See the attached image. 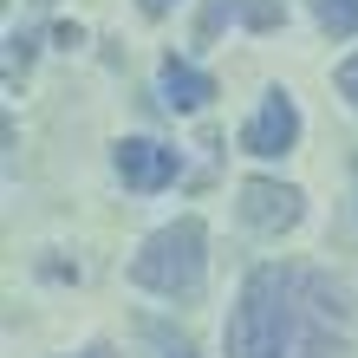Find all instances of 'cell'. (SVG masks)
Masks as SVG:
<instances>
[{
  "instance_id": "1",
  "label": "cell",
  "mask_w": 358,
  "mask_h": 358,
  "mask_svg": "<svg viewBox=\"0 0 358 358\" xmlns=\"http://www.w3.org/2000/svg\"><path fill=\"white\" fill-rule=\"evenodd\" d=\"M345 326V293L326 273L267 261L241 280V300L228 313V358H332Z\"/></svg>"
},
{
  "instance_id": "2",
  "label": "cell",
  "mask_w": 358,
  "mask_h": 358,
  "mask_svg": "<svg viewBox=\"0 0 358 358\" xmlns=\"http://www.w3.org/2000/svg\"><path fill=\"white\" fill-rule=\"evenodd\" d=\"M202 273H208V228L196 215L157 228V235L137 248V261H131V280L150 287V293H163V300H189V293H202Z\"/></svg>"
},
{
  "instance_id": "3",
  "label": "cell",
  "mask_w": 358,
  "mask_h": 358,
  "mask_svg": "<svg viewBox=\"0 0 358 358\" xmlns=\"http://www.w3.org/2000/svg\"><path fill=\"white\" fill-rule=\"evenodd\" d=\"M111 163H117L124 189H137V196H150V189H163V182L182 176V157L170 150V143H157V137H124L117 150H111Z\"/></svg>"
},
{
  "instance_id": "4",
  "label": "cell",
  "mask_w": 358,
  "mask_h": 358,
  "mask_svg": "<svg viewBox=\"0 0 358 358\" xmlns=\"http://www.w3.org/2000/svg\"><path fill=\"white\" fill-rule=\"evenodd\" d=\"M300 215H306L300 189L267 182V176H248V182H241V222H248V228H261V235H280V228H293Z\"/></svg>"
},
{
  "instance_id": "5",
  "label": "cell",
  "mask_w": 358,
  "mask_h": 358,
  "mask_svg": "<svg viewBox=\"0 0 358 358\" xmlns=\"http://www.w3.org/2000/svg\"><path fill=\"white\" fill-rule=\"evenodd\" d=\"M293 143H300V111H293L287 92H267V104L241 131V150L248 157H280V150H293Z\"/></svg>"
},
{
  "instance_id": "6",
  "label": "cell",
  "mask_w": 358,
  "mask_h": 358,
  "mask_svg": "<svg viewBox=\"0 0 358 358\" xmlns=\"http://www.w3.org/2000/svg\"><path fill=\"white\" fill-rule=\"evenodd\" d=\"M157 92H163V104H170V111H202V104L215 98V78L196 72V66H182V59H163Z\"/></svg>"
},
{
  "instance_id": "7",
  "label": "cell",
  "mask_w": 358,
  "mask_h": 358,
  "mask_svg": "<svg viewBox=\"0 0 358 358\" xmlns=\"http://www.w3.org/2000/svg\"><path fill=\"white\" fill-rule=\"evenodd\" d=\"M320 33L326 39H352L358 33V0H320Z\"/></svg>"
},
{
  "instance_id": "8",
  "label": "cell",
  "mask_w": 358,
  "mask_h": 358,
  "mask_svg": "<svg viewBox=\"0 0 358 358\" xmlns=\"http://www.w3.org/2000/svg\"><path fill=\"white\" fill-rule=\"evenodd\" d=\"M332 85H339V98H352V104H358V52L345 59L339 72H332Z\"/></svg>"
},
{
  "instance_id": "9",
  "label": "cell",
  "mask_w": 358,
  "mask_h": 358,
  "mask_svg": "<svg viewBox=\"0 0 358 358\" xmlns=\"http://www.w3.org/2000/svg\"><path fill=\"white\" fill-rule=\"evenodd\" d=\"M163 358H196V345H189V339H170V345H163Z\"/></svg>"
},
{
  "instance_id": "10",
  "label": "cell",
  "mask_w": 358,
  "mask_h": 358,
  "mask_svg": "<svg viewBox=\"0 0 358 358\" xmlns=\"http://www.w3.org/2000/svg\"><path fill=\"white\" fill-rule=\"evenodd\" d=\"M143 7H150V13H163V7H170V0H143Z\"/></svg>"
},
{
  "instance_id": "11",
  "label": "cell",
  "mask_w": 358,
  "mask_h": 358,
  "mask_svg": "<svg viewBox=\"0 0 358 358\" xmlns=\"http://www.w3.org/2000/svg\"><path fill=\"white\" fill-rule=\"evenodd\" d=\"M85 358H111V352H85Z\"/></svg>"
},
{
  "instance_id": "12",
  "label": "cell",
  "mask_w": 358,
  "mask_h": 358,
  "mask_svg": "<svg viewBox=\"0 0 358 358\" xmlns=\"http://www.w3.org/2000/svg\"><path fill=\"white\" fill-rule=\"evenodd\" d=\"M352 170H358V163H352Z\"/></svg>"
}]
</instances>
